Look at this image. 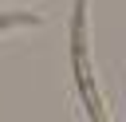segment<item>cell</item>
Instances as JSON below:
<instances>
[{
	"instance_id": "1",
	"label": "cell",
	"mask_w": 126,
	"mask_h": 122,
	"mask_svg": "<svg viewBox=\"0 0 126 122\" xmlns=\"http://www.w3.org/2000/svg\"><path fill=\"white\" fill-rule=\"evenodd\" d=\"M71 59H75V83L83 91V102H87V114L91 118H106L102 114V102L91 87V71H87V0H75V16H71Z\"/></svg>"
},
{
	"instance_id": "2",
	"label": "cell",
	"mask_w": 126,
	"mask_h": 122,
	"mask_svg": "<svg viewBox=\"0 0 126 122\" xmlns=\"http://www.w3.org/2000/svg\"><path fill=\"white\" fill-rule=\"evenodd\" d=\"M16 24H39V16L35 12H0V31L16 28Z\"/></svg>"
}]
</instances>
